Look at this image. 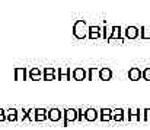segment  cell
<instances>
[{
    "mask_svg": "<svg viewBox=\"0 0 150 130\" xmlns=\"http://www.w3.org/2000/svg\"><path fill=\"white\" fill-rule=\"evenodd\" d=\"M120 31H121V29H120V26H118V28H117V26H115V28H112V33H111V36L108 38V41H109V42H112L114 39L120 38Z\"/></svg>",
    "mask_w": 150,
    "mask_h": 130,
    "instance_id": "16",
    "label": "cell"
},
{
    "mask_svg": "<svg viewBox=\"0 0 150 130\" xmlns=\"http://www.w3.org/2000/svg\"><path fill=\"white\" fill-rule=\"evenodd\" d=\"M63 114L64 113H61L58 108H51V110H48V113H47V117H48L50 122H60L61 117H63Z\"/></svg>",
    "mask_w": 150,
    "mask_h": 130,
    "instance_id": "3",
    "label": "cell"
},
{
    "mask_svg": "<svg viewBox=\"0 0 150 130\" xmlns=\"http://www.w3.org/2000/svg\"><path fill=\"white\" fill-rule=\"evenodd\" d=\"M29 80H32V81L41 80V71H40V68H32L29 71Z\"/></svg>",
    "mask_w": 150,
    "mask_h": 130,
    "instance_id": "12",
    "label": "cell"
},
{
    "mask_svg": "<svg viewBox=\"0 0 150 130\" xmlns=\"http://www.w3.org/2000/svg\"><path fill=\"white\" fill-rule=\"evenodd\" d=\"M143 78H144L146 81H150V68H146V70L143 71Z\"/></svg>",
    "mask_w": 150,
    "mask_h": 130,
    "instance_id": "21",
    "label": "cell"
},
{
    "mask_svg": "<svg viewBox=\"0 0 150 130\" xmlns=\"http://www.w3.org/2000/svg\"><path fill=\"white\" fill-rule=\"evenodd\" d=\"M35 117H37V110L35 108H29L28 110V122H35Z\"/></svg>",
    "mask_w": 150,
    "mask_h": 130,
    "instance_id": "18",
    "label": "cell"
},
{
    "mask_svg": "<svg viewBox=\"0 0 150 130\" xmlns=\"http://www.w3.org/2000/svg\"><path fill=\"white\" fill-rule=\"evenodd\" d=\"M77 120V110L74 108H66L64 110V122H63V126H67L70 122H74Z\"/></svg>",
    "mask_w": 150,
    "mask_h": 130,
    "instance_id": "2",
    "label": "cell"
},
{
    "mask_svg": "<svg viewBox=\"0 0 150 130\" xmlns=\"http://www.w3.org/2000/svg\"><path fill=\"white\" fill-rule=\"evenodd\" d=\"M142 39H150V28H142Z\"/></svg>",
    "mask_w": 150,
    "mask_h": 130,
    "instance_id": "19",
    "label": "cell"
},
{
    "mask_svg": "<svg viewBox=\"0 0 150 130\" xmlns=\"http://www.w3.org/2000/svg\"><path fill=\"white\" fill-rule=\"evenodd\" d=\"M73 35L77 39H85L89 35V28L86 25V20H77L73 25Z\"/></svg>",
    "mask_w": 150,
    "mask_h": 130,
    "instance_id": "1",
    "label": "cell"
},
{
    "mask_svg": "<svg viewBox=\"0 0 150 130\" xmlns=\"http://www.w3.org/2000/svg\"><path fill=\"white\" fill-rule=\"evenodd\" d=\"M98 119V111L95 110V108H88L86 111H85V120H88V122H95Z\"/></svg>",
    "mask_w": 150,
    "mask_h": 130,
    "instance_id": "7",
    "label": "cell"
},
{
    "mask_svg": "<svg viewBox=\"0 0 150 130\" xmlns=\"http://www.w3.org/2000/svg\"><path fill=\"white\" fill-rule=\"evenodd\" d=\"M7 114V120L9 122H18V110L16 108H9L6 111Z\"/></svg>",
    "mask_w": 150,
    "mask_h": 130,
    "instance_id": "13",
    "label": "cell"
},
{
    "mask_svg": "<svg viewBox=\"0 0 150 130\" xmlns=\"http://www.w3.org/2000/svg\"><path fill=\"white\" fill-rule=\"evenodd\" d=\"M128 78H130L131 81H137V80H140V78H142V71H140L137 67L131 68V70L128 71Z\"/></svg>",
    "mask_w": 150,
    "mask_h": 130,
    "instance_id": "6",
    "label": "cell"
},
{
    "mask_svg": "<svg viewBox=\"0 0 150 130\" xmlns=\"http://www.w3.org/2000/svg\"><path fill=\"white\" fill-rule=\"evenodd\" d=\"M91 39H98L100 36V29L98 26H89V35H88Z\"/></svg>",
    "mask_w": 150,
    "mask_h": 130,
    "instance_id": "11",
    "label": "cell"
},
{
    "mask_svg": "<svg viewBox=\"0 0 150 130\" xmlns=\"http://www.w3.org/2000/svg\"><path fill=\"white\" fill-rule=\"evenodd\" d=\"M125 36H127L128 39H136V38L139 36V29H137L136 26H128L127 31H125Z\"/></svg>",
    "mask_w": 150,
    "mask_h": 130,
    "instance_id": "9",
    "label": "cell"
},
{
    "mask_svg": "<svg viewBox=\"0 0 150 130\" xmlns=\"http://www.w3.org/2000/svg\"><path fill=\"white\" fill-rule=\"evenodd\" d=\"M144 120H146V122H150V108L144 110Z\"/></svg>",
    "mask_w": 150,
    "mask_h": 130,
    "instance_id": "22",
    "label": "cell"
},
{
    "mask_svg": "<svg viewBox=\"0 0 150 130\" xmlns=\"http://www.w3.org/2000/svg\"><path fill=\"white\" fill-rule=\"evenodd\" d=\"M58 80H63V81L70 80V68H60V71H58Z\"/></svg>",
    "mask_w": 150,
    "mask_h": 130,
    "instance_id": "10",
    "label": "cell"
},
{
    "mask_svg": "<svg viewBox=\"0 0 150 130\" xmlns=\"http://www.w3.org/2000/svg\"><path fill=\"white\" fill-rule=\"evenodd\" d=\"M95 78H99V70L98 68H91L89 70L88 80H95Z\"/></svg>",
    "mask_w": 150,
    "mask_h": 130,
    "instance_id": "17",
    "label": "cell"
},
{
    "mask_svg": "<svg viewBox=\"0 0 150 130\" xmlns=\"http://www.w3.org/2000/svg\"><path fill=\"white\" fill-rule=\"evenodd\" d=\"M86 77L88 75H86V71L83 68H76L73 71V80H76V81H83Z\"/></svg>",
    "mask_w": 150,
    "mask_h": 130,
    "instance_id": "5",
    "label": "cell"
},
{
    "mask_svg": "<svg viewBox=\"0 0 150 130\" xmlns=\"http://www.w3.org/2000/svg\"><path fill=\"white\" fill-rule=\"evenodd\" d=\"M111 78H112V72H111L109 68H102V70H99V80H102V81H109Z\"/></svg>",
    "mask_w": 150,
    "mask_h": 130,
    "instance_id": "8",
    "label": "cell"
},
{
    "mask_svg": "<svg viewBox=\"0 0 150 130\" xmlns=\"http://www.w3.org/2000/svg\"><path fill=\"white\" fill-rule=\"evenodd\" d=\"M42 80H45V81H52V80H55V74H44Z\"/></svg>",
    "mask_w": 150,
    "mask_h": 130,
    "instance_id": "20",
    "label": "cell"
},
{
    "mask_svg": "<svg viewBox=\"0 0 150 130\" xmlns=\"http://www.w3.org/2000/svg\"><path fill=\"white\" fill-rule=\"evenodd\" d=\"M4 119H6V117H4V111L0 108V122H4Z\"/></svg>",
    "mask_w": 150,
    "mask_h": 130,
    "instance_id": "23",
    "label": "cell"
},
{
    "mask_svg": "<svg viewBox=\"0 0 150 130\" xmlns=\"http://www.w3.org/2000/svg\"><path fill=\"white\" fill-rule=\"evenodd\" d=\"M112 119H114L115 122H121V120L124 119V110H122V108L114 110V111H112Z\"/></svg>",
    "mask_w": 150,
    "mask_h": 130,
    "instance_id": "15",
    "label": "cell"
},
{
    "mask_svg": "<svg viewBox=\"0 0 150 130\" xmlns=\"http://www.w3.org/2000/svg\"><path fill=\"white\" fill-rule=\"evenodd\" d=\"M111 117H112V111L111 110H108V108H102L100 110V120L102 122H108V120H111Z\"/></svg>",
    "mask_w": 150,
    "mask_h": 130,
    "instance_id": "14",
    "label": "cell"
},
{
    "mask_svg": "<svg viewBox=\"0 0 150 130\" xmlns=\"http://www.w3.org/2000/svg\"><path fill=\"white\" fill-rule=\"evenodd\" d=\"M15 80H16V81L26 80V68H22V67L15 68Z\"/></svg>",
    "mask_w": 150,
    "mask_h": 130,
    "instance_id": "4",
    "label": "cell"
}]
</instances>
